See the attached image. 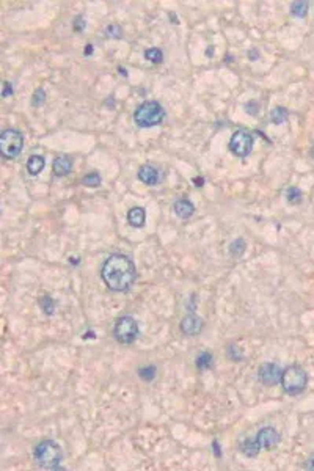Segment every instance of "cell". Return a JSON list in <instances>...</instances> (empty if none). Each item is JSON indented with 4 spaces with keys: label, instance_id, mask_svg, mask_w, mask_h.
<instances>
[{
    "label": "cell",
    "instance_id": "cell-1",
    "mask_svg": "<svg viewBox=\"0 0 314 471\" xmlns=\"http://www.w3.org/2000/svg\"><path fill=\"white\" fill-rule=\"evenodd\" d=\"M101 278L110 291L126 292L137 280V269L130 257L121 253L110 255L101 269Z\"/></svg>",
    "mask_w": 314,
    "mask_h": 471
},
{
    "label": "cell",
    "instance_id": "cell-2",
    "mask_svg": "<svg viewBox=\"0 0 314 471\" xmlns=\"http://www.w3.org/2000/svg\"><path fill=\"white\" fill-rule=\"evenodd\" d=\"M33 457L41 468L60 470L63 462V451L54 440H44L35 448Z\"/></svg>",
    "mask_w": 314,
    "mask_h": 471
},
{
    "label": "cell",
    "instance_id": "cell-3",
    "mask_svg": "<svg viewBox=\"0 0 314 471\" xmlns=\"http://www.w3.org/2000/svg\"><path fill=\"white\" fill-rule=\"evenodd\" d=\"M165 120V110L157 101H145L134 112V121L138 128L150 129L162 124Z\"/></svg>",
    "mask_w": 314,
    "mask_h": 471
},
{
    "label": "cell",
    "instance_id": "cell-4",
    "mask_svg": "<svg viewBox=\"0 0 314 471\" xmlns=\"http://www.w3.org/2000/svg\"><path fill=\"white\" fill-rule=\"evenodd\" d=\"M281 386L283 391L289 396H297L300 393H303L308 386V374L302 366H297V364H292V366H287L286 369H283L281 374Z\"/></svg>",
    "mask_w": 314,
    "mask_h": 471
},
{
    "label": "cell",
    "instance_id": "cell-5",
    "mask_svg": "<svg viewBox=\"0 0 314 471\" xmlns=\"http://www.w3.org/2000/svg\"><path fill=\"white\" fill-rule=\"evenodd\" d=\"M24 135L17 129H5L0 134V153L3 159H14L22 153Z\"/></svg>",
    "mask_w": 314,
    "mask_h": 471
},
{
    "label": "cell",
    "instance_id": "cell-6",
    "mask_svg": "<svg viewBox=\"0 0 314 471\" xmlns=\"http://www.w3.org/2000/svg\"><path fill=\"white\" fill-rule=\"evenodd\" d=\"M140 333L137 321L132 316H121L113 327V336L119 344H132Z\"/></svg>",
    "mask_w": 314,
    "mask_h": 471
},
{
    "label": "cell",
    "instance_id": "cell-7",
    "mask_svg": "<svg viewBox=\"0 0 314 471\" xmlns=\"http://www.w3.org/2000/svg\"><path fill=\"white\" fill-rule=\"evenodd\" d=\"M253 143H255V140H253V135L250 134L248 130H236L231 140H230V151L237 157H247L251 149H253Z\"/></svg>",
    "mask_w": 314,
    "mask_h": 471
},
{
    "label": "cell",
    "instance_id": "cell-8",
    "mask_svg": "<svg viewBox=\"0 0 314 471\" xmlns=\"http://www.w3.org/2000/svg\"><path fill=\"white\" fill-rule=\"evenodd\" d=\"M283 369L276 363H264L258 369V379L266 386H275L281 382Z\"/></svg>",
    "mask_w": 314,
    "mask_h": 471
},
{
    "label": "cell",
    "instance_id": "cell-9",
    "mask_svg": "<svg viewBox=\"0 0 314 471\" xmlns=\"http://www.w3.org/2000/svg\"><path fill=\"white\" fill-rule=\"evenodd\" d=\"M256 441L261 449H272L280 443V433L274 428H263L256 433Z\"/></svg>",
    "mask_w": 314,
    "mask_h": 471
},
{
    "label": "cell",
    "instance_id": "cell-10",
    "mask_svg": "<svg viewBox=\"0 0 314 471\" xmlns=\"http://www.w3.org/2000/svg\"><path fill=\"white\" fill-rule=\"evenodd\" d=\"M204 327V321L201 317L195 316L194 313L192 314H187L184 319L181 321V332L187 335V336H196L201 333Z\"/></svg>",
    "mask_w": 314,
    "mask_h": 471
},
{
    "label": "cell",
    "instance_id": "cell-11",
    "mask_svg": "<svg viewBox=\"0 0 314 471\" xmlns=\"http://www.w3.org/2000/svg\"><path fill=\"white\" fill-rule=\"evenodd\" d=\"M138 179L146 185H156L160 181V171L153 165H142L138 168Z\"/></svg>",
    "mask_w": 314,
    "mask_h": 471
},
{
    "label": "cell",
    "instance_id": "cell-12",
    "mask_svg": "<svg viewBox=\"0 0 314 471\" xmlns=\"http://www.w3.org/2000/svg\"><path fill=\"white\" fill-rule=\"evenodd\" d=\"M173 209H174V214H176V215H178L179 218H182V220H187V218H190L192 215L195 214L194 203H192L190 200H187V198L178 200L176 203H174Z\"/></svg>",
    "mask_w": 314,
    "mask_h": 471
},
{
    "label": "cell",
    "instance_id": "cell-13",
    "mask_svg": "<svg viewBox=\"0 0 314 471\" xmlns=\"http://www.w3.org/2000/svg\"><path fill=\"white\" fill-rule=\"evenodd\" d=\"M52 170H54L55 176H58V177L69 174V173H71V170H73V159L69 156H58L54 161Z\"/></svg>",
    "mask_w": 314,
    "mask_h": 471
},
{
    "label": "cell",
    "instance_id": "cell-14",
    "mask_svg": "<svg viewBox=\"0 0 314 471\" xmlns=\"http://www.w3.org/2000/svg\"><path fill=\"white\" fill-rule=\"evenodd\" d=\"M146 220V212L143 208L135 206L127 212V223L132 228H142Z\"/></svg>",
    "mask_w": 314,
    "mask_h": 471
},
{
    "label": "cell",
    "instance_id": "cell-15",
    "mask_svg": "<svg viewBox=\"0 0 314 471\" xmlns=\"http://www.w3.org/2000/svg\"><path fill=\"white\" fill-rule=\"evenodd\" d=\"M46 167V161L42 156H38V154H33L29 157L27 161V171L32 174V176H38L42 170H44Z\"/></svg>",
    "mask_w": 314,
    "mask_h": 471
},
{
    "label": "cell",
    "instance_id": "cell-16",
    "mask_svg": "<svg viewBox=\"0 0 314 471\" xmlns=\"http://www.w3.org/2000/svg\"><path fill=\"white\" fill-rule=\"evenodd\" d=\"M240 451H242V454L247 456V457H256L261 451V446L258 444L256 440H245V441L240 443Z\"/></svg>",
    "mask_w": 314,
    "mask_h": 471
},
{
    "label": "cell",
    "instance_id": "cell-17",
    "mask_svg": "<svg viewBox=\"0 0 314 471\" xmlns=\"http://www.w3.org/2000/svg\"><path fill=\"white\" fill-rule=\"evenodd\" d=\"M245 248H247V244L243 239H234L230 245V255L234 257V259H237V257H240L243 253H245Z\"/></svg>",
    "mask_w": 314,
    "mask_h": 471
},
{
    "label": "cell",
    "instance_id": "cell-18",
    "mask_svg": "<svg viewBox=\"0 0 314 471\" xmlns=\"http://www.w3.org/2000/svg\"><path fill=\"white\" fill-rule=\"evenodd\" d=\"M289 118V112H287L284 107H275L272 112H270V121L274 124H283Z\"/></svg>",
    "mask_w": 314,
    "mask_h": 471
},
{
    "label": "cell",
    "instance_id": "cell-19",
    "mask_svg": "<svg viewBox=\"0 0 314 471\" xmlns=\"http://www.w3.org/2000/svg\"><path fill=\"white\" fill-rule=\"evenodd\" d=\"M212 364H214V357H212V355L209 353V352H203V353H199L198 357H196V366H198V369H201V371L211 369Z\"/></svg>",
    "mask_w": 314,
    "mask_h": 471
},
{
    "label": "cell",
    "instance_id": "cell-20",
    "mask_svg": "<svg viewBox=\"0 0 314 471\" xmlns=\"http://www.w3.org/2000/svg\"><path fill=\"white\" fill-rule=\"evenodd\" d=\"M145 58L154 65H160L163 61V52L159 47H151V49L145 50Z\"/></svg>",
    "mask_w": 314,
    "mask_h": 471
},
{
    "label": "cell",
    "instance_id": "cell-21",
    "mask_svg": "<svg viewBox=\"0 0 314 471\" xmlns=\"http://www.w3.org/2000/svg\"><path fill=\"white\" fill-rule=\"evenodd\" d=\"M308 2H292L291 3V14L295 17H307L308 14Z\"/></svg>",
    "mask_w": 314,
    "mask_h": 471
},
{
    "label": "cell",
    "instance_id": "cell-22",
    "mask_svg": "<svg viewBox=\"0 0 314 471\" xmlns=\"http://www.w3.org/2000/svg\"><path fill=\"white\" fill-rule=\"evenodd\" d=\"M286 200L289 204H300L303 200V193L299 187H289L286 190Z\"/></svg>",
    "mask_w": 314,
    "mask_h": 471
},
{
    "label": "cell",
    "instance_id": "cell-23",
    "mask_svg": "<svg viewBox=\"0 0 314 471\" xmlns=\"http://www.w3.org/2000/svg\"><path fill=\"white\" fill-rule=\"evenodd\" d=\"M101 182H102V177L99 173H90L82 179V184L85 185V187H91V189L99 187Z\"/></svg>",
    "mask_w": 314,
    "mask_h": 471
},
{
    "label": "cell",
    "instance_id": "cell-24",
    "mask_svg": "<svg viewBox=\"0 0 314 471\" xmlns=\"http://www.w3.org/2000/svg\"><path fill=\"white\" fill-rule=\"evenodd\" d=\"M156 374H157V369H156V366H151V364H148V366H143V368L138 369V377L143 379L145 382L154 380Z\"/></svg>",
    "mask_w": 314,
    "mask_h": 471
},
{
    "label": "cell",
    "instance_id": "cell-25",
    "mask_svg": "<svg viewBox=\"0 0 314 471\" xmlns=\"http://www.w3.org/2000/svg\"><path fill=\"white\" fill-rule=\"evenodd\" d=\"M39 306L42 308V311H44L46 314H54L55 301L52 300L50 297H42V299H39Z\"/></svg>",
    "mask_w": 314,
    "mask_h": 471
},
{
    "label": "cell",
    "instance_id": "cell-26",
    "mask_svg": "<svg viewBox=\"0 0 314 471\" xmlns=\"http://www.w3.org/2000/svg\"><path fill=\"white\" fill-rule=\"evenodd\" d=\"M106 35H107V38H121L123 29H121L118 24H110L106 27Z\"/></svg>",
    "mask_w": 314,
    "mask_h": 471
},
{
    "label": "cell",
    "instance_id": "cell-27",
    "mask_svg": "<svg viewBox=\"0 0 314 471\" xmlns=\"http://www.w3.org/2000/svg\"><path fill=\"white\" fill-rule=\"evenodd\" d=\"M44 101H46V93H44V90H42V88H38V90L33 93L32 104L35 105V107H39V105L44 104Z\"/></svg>",
    "mask_w": 314,
    "mask_h": 471
},
{
    "label": "cell",
    "instance_id": "cell-28",
    "mask_svg": "<svg viewBox=\"0 0 314 471\" xmlns=\"http://www.w3.org/2000/svg\"><path fill=\"white\" fill-rule=\"evenodd\" d=\"M226 353H228V357H230L233 361H242V360H243V355H242L240 349H239V347H236L234 344H231V345H230L228 350H226Z\"/></svg>",
    "mask_w": 314,
    "mask_h": 471
},
{
    "label": "cell",
    "instance_id": "cell-29",
    "mask_svg": "<svg viewBox=\"0 0 314 471\" xmlns=\"http://www.w3.org/2000/svg\"><path fill=\"white\" fill-rule=\"evenodd\" d=\"M245 110L248 115H253V117H256L258 115V110H259V104L256 101H250L245 104Z\"/></svg>",
    "mask_w": 314,
    "mask_h": 471
},
{
    "label": "cell",
    "instance_id": "cell-30",
    "mask_svg": "<svg viewBox=\"0 0 314 471\" xmlns=\"http://www.w3.org/2000/svg\"><path fill=\"white\" fill-rule=\"evenodd\" d=\"M86 27V22H85V17L83 16H77L74 19V30L76 32H83Z\"/></svg>",
    "mask_w": 314,
    "mask_h": 471
},
{
    "label": "cell",
    "instance_id": "cell-31",
    "mask_svg": "<svg viewBox=\"0 0 314 471\" xmlns=\"http://www.w3.org/2000/svg\"><path fill=\"white\" fill-rule=\"evenodd\" d=\"M14 90H13V85L10 82H5L3 84V91H2V97H8L10 94H13Z\"/></svg>",
    "mask_w": 314,
    "mask_h": 471
},
{
    "label": "cell",
    "instance_id": "cell-32",
    "mask_svg": "<svg viewBox=\"0 0 314 471\" xmlns=\"http://www.w3.org/2000/svg\"><path fill=\"white\" fill-rule=\"evenodd\" d=\"M248 58L253 60V61L258 60V58H259V50H258V49H251V50L248 52Z\"/></svg>",
    "mask_w": 314,
    "mask_h": 471
},
{
    "label": "cell",
    "instance_id": "cell-33",
    "mask_svg": "<svg viewBox=\"0 0 314 471\" xmlns=\"http://www.w3.org/2000/svg\"><path fill=\"white\" fill-rule=\"evenodd\" d=\"M212 448H214L215 456H217V457H220V456H222V452H220V446H219V443L214 441V443H212Z\"/></svg>",
    "mask_w": 314,
    "mask_h": 471
},
{
    "label": "cell",
    "instance_id": "cell-34",
    "mask_svg": "<svg viewBox=\"0 0 314 471\" xmlns=\"http://www.w3.org/2000/svg\"><path fill=\"white\" fill-rule=\"evenodd\" d=\"M305 467L307 468H310V470H314V454L307 460V464H305Z\"/></svg>",
    "mask_w": 314,
    "mask_h": 471
},
{
    "label": "cell",
    "instance_id": "cell-35",
    "mask_svg": "<svg viewBox=\"0 0 314 471\" xmlns=\"http://www.w3.org/2000/svg\"><path fill=\"white\" fill-rule=\"evenodd\" d=\"M93 54V46L91 44H86L85 46V55H91Z\"/></svg>",
    "mask_w": 314,
    "mask_h": 471
},
{
    "label": "cell",
    "instance_id": "cell-36",
    "mask_svg": "<svg viewBox=\"0 0 314 471\" xmlns=\"http://www.w3.org/2000/svg\"><path fill=\"white\" fill-rule=\"evenodd\" d=\"M195 182H196V184H199V187H201V184L204 182V179H199V177H196V179H195Z\"/></svg>",
    "mask_w": 314,
    "mask_h": 471
},
{
    "label": "cell",
    "instance_id": "cell-37",
    "mask_svg": "<svg viewBox=\"0 0 314 471\" xmlns=\"http://www.w3.org/2000/svg\"><path fill=\"white\" fill-rule=\"evenodd\" d=\"M119 71H121V74H123V76H127V71H124L123 68H119Z\"/></svg>",
    "mask_w": 314,
    "mask_h": 471
},
{
    "label": "cell",
    "instance_id": "cell-38",
    "mask_svg": "<svg viewBox=\"0 0 314 471\" xmlns=\"http://www.w3.org/2000/svg\"><path fill=\"white\" fill-rule=\"evenodd\" d=\"M313 153H314V149H313Z\"/></svg>",
    "mask_w": 314,
    "mask_h": 471
}]
</instances>
